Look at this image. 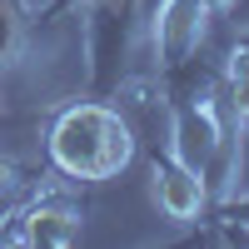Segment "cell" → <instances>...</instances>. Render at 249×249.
I'll use <instances>...</instances> for the list:
<instances>
[{
    "mask_svg": "<svg viewBox=\"0 0 249 249\" xmlns=\"http://www.w3.org/2000/svg\"><path fill=\"white\" fill-rule=\"evenodd\" d=\"M115 115L100 105H75L60 115L55 135H50V155L65 175L80 179H105V135H110Z\"/></svg>",
    "mask_w": 249,
    "mask_h": 249,
    "instance_id": "cell-1",
    "label": "cell"
},
{
    "mask_svg": "<svg viewBox=\"0 0 249 249\" xmlns=\"http://www.w3.org/2000/svg\"><path fill=\"white\" fill-rule=\"evenodd\" d=\"M155 199L170 219H195L204 204V184L190 164H164V170H155Z\"/></svg>",
    "mask_w": 249,
    "mask_h": 249,
    "instance_id": "cell-2",
    "label": "cell"
},
{
    "mask_svg": "<svg viewBox=\"0 0 249 249\" xmlns=\"http://www.w3.org/2000/svg\"><path fill=\"white\" fill-rule=\"evenodd\" d=\"M199 25H204V0H170V5L160 10L155 40H160V50L170 55V60H179L199 40Z\"/></svg>",
    "mask_w": 249,
    "mask_h": 249,
    "instance_id": "cell-3",
    "label": "cell"
},
{
    "mask_svg": "<svg viewBox=\"0 0 249 249\" xmlns=\"http://www.w3.org/2000/svg\"><path fill=\"white\" fill-rule=\"evenodd\" d=\"M75 234H80V219L70 210H55V204L30 210L25 219V244H75Z\"/></svg>",
    "mask_w": 249,
    "mask_h": 249,
    "instance_id": "cell-4",
    "label": "cell"
},
{
    "mask_svg": "<svg viewBox=\"0 0 249 249\" xmlns=\"http://www.w3.org/2000/svg\"><path fill=\"white\" fill-rule=\"evenodd\" d=\"M130 155H135V140H130V130H124L120 115H115L110 135H105V179H110L115 170H124V164H130Z\"/></svg>",
    "mask_w": 249,
    "mask_h": 249,
    "instance_id": "cell-5",
    "label": "cell"
},
{
    "mask_svg": "<svg viewBox=\"0 0 249 249\" xmlns=\"http://www.w3.org/2000/svg\"><path fill=\"white\" fill-rule=\"evenodd\" d=\"M234 115H239V120H249V75H239V80H234Z\"/></svg>",
    "mask_w": 249,
    "mask_h": 249,
    "instance_id": "cell-6",
    "label": "cell"
},
{
    "mask_svg": "<svg viewBox=\"0 0 249 249\" xmlns=\"http://www.w3.org/2000/svg\"><path fill=\"white\" fill-rule=\"evenodd\" d=\"M219 5H230V0H204V10H219Z\"/></svg>",
    "mask_w": 249,
    "mask_h": 249,
    "instance_id": "cell-7",
    "label": "cell"
}]
</instances>
